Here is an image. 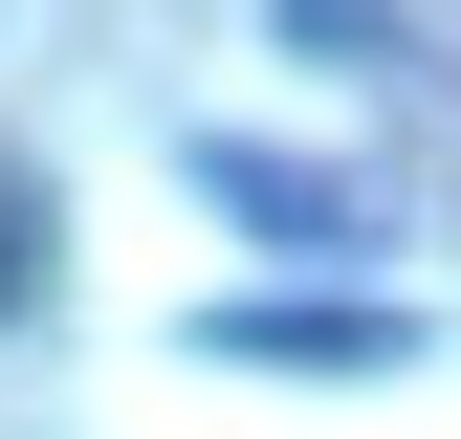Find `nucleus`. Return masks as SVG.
Here are the masks:
<instances>
[{
  "label": "nucleus",
  "instance_id": "2",
  "mask_svg": "<svg viewBox=\"0 0 461 439\" xmlns=\"http://www.w3.org/2000/svg\"><path fill=\"white\" fill-rule=\"evenodd\" d=\"M198 352H242V373H395V308H198Z\"/></svg>",
  "mask_w": 461,
  "mask_h": 439
},
{
  "label": "nucleus",
  "instance_id": "1",
  "mask_svg": "<svg viewBox=\"0 0 461 439\" xmlns=\"http://www.w3.org/2000/svg\"><path fill=\"white\" fill-rule=\"evenodd\" d=\"M198 198H220V220H264L285 264H352V242H374V220H352V176H308V154H242V132H198Z\"/></svg>",
  "mask_w": 461,
  "mask_h": 439
},
{
  "label": "nucleus",
  "instance_id": "3",
  "mask_svg": "<svg viewBox=\"0 0 461 439\" xmlns=\"http://www.w3.org/2000/svg\"><path fill=\"white\" fill-rule=\"evenodd\" d=\"M0 308H23V242H0Z\"/></svg>",
  "mask_w": 461,
  "mask_h": 439
}]
</instances>
